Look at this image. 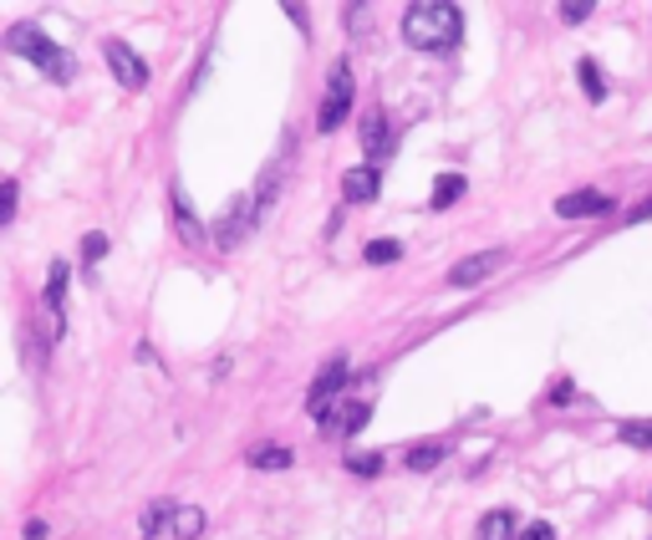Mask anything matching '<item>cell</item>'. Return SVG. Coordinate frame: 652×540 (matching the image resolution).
<instances>
[{
    "instance_id": "6da1fadb",
    "label": "cell",
    "mask_w": 652,
    "mask_h": 540,
    "mask_svg": "<svg viewBox=\"0 0 652 540\" xmlns=\"http://www.w3.org/2000/svg\"><path fill=\"white\" fill-rule=\"evenodd\" d=\"M402 41L413 51H429V56H444L464 41V11L453 0H413L402 11Z\"/></svg>"
},
{
    "instance_id": "7a4b0ae2",
    "label": "cell",
    "mask_w": 652,
    "mask_h": 540,
    "mask_svg": "<svg viewBox=\"0 0 652 540\" xmlns=\"http://www.w3.org/2000/svg\"><path fill=\"white\" fill-rule=\"evenodd\" d=\"M5 51H16V56H26L31 67H41L51 77V82H72V72H77V62H72V51H62L56 41H51L36 21H16L11 31H5Z\"/></svg>"
},
{
    "instance_id": "3957f363",
    "label": "cell",
    "mask_w": 652,
    "mask_h": 540,
    "mask_svg": "<svg viewBox=\"0 0 652 540\" xmlns=\"http://www.w3.org/2000/svg\"><path fill=\"white\" fill-rule=\"evenodd\" d=\"M351 98H357V82H351V67H347V62H336V67H332V77H327V98H321V107H317V128H321V133H336V128L347 123V113H351Z\"/></svg>"
},
{
    "instance_id": "277c9868",
    "label": "cell",
    "mask_w": 652,
    "mask_h": 540,
    "mask_svg": "<svg viewBox=\"0 0 652 540\" xmlns=\"http://www.w3.org/2000/svg\"><path fill=\"white\" fill-rule=\"evenodd\" d=\"M255 224H260V220H255V200H251V194H234V200L219 209V220H215V245H219V250H240V240L251 235Z\"/></svg>"
},
{
    "instance_id": "5b68a950",
    "label": "cell",
    "mask_w": 652,
    "mask_h": 540,
    "mask_svg": "<svg viewBox=\"0 0 652 540\" xmlns=\"http://www.w3.org/2000/svg\"><path fill=\"white\" fill-rule=\"evenodd\" d=\"M351 388V372H347V357H332V362H321V372H317V383H311V393H306V408L311 413H327V408L342 398V393Z\"/></svg>"
},
{
    "instance_id": "8992f818",
    "label": "cell",
    "mask_w": 652,
    "mask_h": 540,
    "mask_svg": "<svg viewBox=\"0 0 652 540\" xmlns=\"http://www.w3.org/2000/svg\"><path fill=\"white\" fill-rule=\"evenodd\" d=\"M102 56H107V72H113L128 92H143V87H149V62H143L128 41H117V36L113 41H102Z\"/></svg>"
},
{
    "instance_id": "52a82bcc",
    "label": "cell",
    "mask_w": 652,
    "mask_h": 540,
    "mask_svg": "<svg viewBox=\"0 0 652 540\" xmlns=\"http://www.w3.org/2000/svg\"><path fill=\"white\" fill-rule=\"evenodd\" d=\"M372 419V403H362V398H351V403H332L327 413H321V434L327 439H351V434H362Z\"/></svg>"
},
{
    "instance_id": "ba28073f",
    "label": "cell",
    "mask_w": 652,
    "mask_h": 540,
    "mask_svg": "<svg viewBox=\"0 0 652 540\" xmlns=\"http://www.w3.org/2000/svg\"><path fill=\"white\" fill-rule=\"evenodd\" d=\"M555 215L561 220H591V215H612V194L602 189H571L555 200Z\"/></svg>"
},
{
    "instance_id": "9c48e42d",
    "label": "cell",
    "mask_w": 652,
    "mask_h": 540,
    "mask_svg": "<svg viewBox=\"0 0 652 540\" xmlns=\"http://www.w3.org/2000/svg\"><path fill=\"white\" fill-rule=\"evenodd\" d=\"M67 260H51L47 270V317H51V337L67 332Z\"/></svg>"
},
{
    "instance_id": "30bf717a",
    "label": "cell",
    "mask_w": 652,
    "mask_h": 540,
    "mask_svg": "<svg viewBox=\"0 0 652 540\" xmlns=\"http://www.w3.org/2000/svg\"><path fill=\"white\" fill-rule=\"evenodd\" d=\"M357 138H362V149H368V164H372V169H378L387 153L398 149V138H393V128H387V113H383V107H372L368 118H362V133H357Z\"/></svg>"
},
{
    "instance_id": "8fae6325",
    "label": "cell",
    "mask_w": 652,
    "mask_h": 540,
    "mask_svg": "<svg viewBox=\"0 0 652 540\" xmlns=\"http://www.w3.org/2000/svg\"><path fill=\"white\" fill-rule=\"evenodd\" d=\"M504 266V250H480V255H469V260H459V266L449 270V286H480V281H489L495 270Z\"/></svg>"
},
{
    "instance_id": "7c38bea8",
    "label": "cell",
    "mask_w": 652,
    "mask_h": 540,
    "mask_svg": "<svg viewBox=\"0 0 652 540\" xmlns=\"http://www.w3.org/2000/svg\"><path fill=\"white\" fill-rule=\"evenodd\" d=\"M378 189H383V173L372 169V164H357V169L342 173V200L347 204H372Z\"/></svg>"
},
{
    "instance_id": "4fadbf2b",
    "label": "cell",
    "mask_w": 652,
    "mask_h": 540,
    "mask_svg": "<svg viewBox=\"0 0 652 540\" xmlns=\"http://www.w3.org/2000/svg\"><path fill=\"white\" fill-rule=\"evenodd\" d=\"M168 200H174V230L184 245H204V224L194 220V204H189L184 184H168Z\"/></svg>"
},
{
    "instance_id": "5bb4252c",
    "label": "cell",
    "mask_w": 652,
    "mask_h": 540,
    "mask_svg": "<svg viewBox=\"0 0 652 540\" xmlns=\"http://www.w3.org/2000/svg\"><path fill=\"white\" fill-rule=\"evenodd\" d=\"M276 194H281V158L276 164H266V173H260V184H255V220H266L270 209H276Z\"/></svg>"
},
{
    "instance_id": "9a60e30c",
    "label": "cell",
    "mask_w": 652,
    "mask_h": 540,
    "mask_svg": "<svg viewBox=\"0 0 652 540\" xmlns=\"http://www.w3.org/2000/svg\"><path fill=\"white\" fill-rule=\"evenodd\" d=\"M474 540H520V520L510 510H489L480 520V530H474Z\"/></svg>"
},
{
    "instance_id": "2e32d148",
    "label": "cell",
    "mask_w": 652,
    "mask_h": 540,
    "mask_svg": "<svg viewBox=\"0 0 652 540\" xmlns=\"http://www.w3.org/2000/svg\"><path fill=\"white\" fill-rule=\"evenodd\" d=\"M464 173H438V184H434V194H429V209H449V204H459L464 200Z\"/></svg>"
},
{
    "instance_id": "e0dca14e",
    "label": "cell",
    "mask_w": 652,
    "mask_h": 540,
    "mask_svg": "<svg viewBox=\"0 0 652 540\" xmlns=\"http://www.w3.org/2000/svg\"><path fill=\"white\" fill-rule=\"evenodd\" d=\"M174 540H194L204 530V510L200 505H174V520H168Z\"/></svg>"
},
{
    "instance_id": "ac0fdd59",
    "label": "cell",
    "mask_w": 652,
    "mask_h": 540,
    "mask_svg": "<svg viewBox=\"0 0 652 540\" xmlns=\"http://www.w3.org/2000/svg\"><path fill=\"white\" fill-rule=\"evenodd\" d=\"M291 464H296V454L281 449V443H260V449H251V470H291Z\"/></svg>"
},
{
    "instance_id": "d6986e66",
    "label": "cell",
    "mask_w": 652,
    "mask_h": 540,
    "mask_svg": "<svg viewBox=\"0 0 652 540\" xmlns=\"http://www.w3.org/2000/svg\"><path fill=\"white\" fill-rule=\"evenodd\" d=\"M576 77H581V92H586V98H591V102H602V98H606L602 67H597L591 56H581V62H576Z\"/></svg>"
},
{
    "instance_id": "ffe728a7",
    "label": "cell",
    "mask_w": 652,
    "mask_h": 540,
    "mask_svg": "<svg viewBox=\"0 0 652 540\" xmlns=\"http://www.w3.org/2000/svg\"><path fill=\"white\" fill-rule=\"evenodd\" d=\"M174 505H179V500H153L149 510H143V536H158V530H168V520H174Z\"/></svg>"
},
{
    "instance_id": "44dd1931",
    "label": "cell",
    "mask_w": 652,
    "mask_h": 540,
    "mask_svg": "<svg viewBox=\"0 0 652 540\" xmlns=\"http://www.w3.org/2000/svg\"><path fill=\"white\" fill-rule=\"evenodd\" d=\"M622 443H632V449H652V419H627L617 428Z\"/></svg>"
},
{
    "instance_id": "7402d4cb",
    "label": "cell",
    "mask_w": 652,
    "mask_h": 540,
    "mask_svg": "<svg viewBox=\"0 0 652 540\" xmlns=\"http://www.w3.org/2000/svg\"><path fill=\"white\" fill-rule=\"evenodd\" d=\"M438 459H444V443H419V449H408V470H438Z\"/></svg>"
},
{
    "instance_id": "603a6c76",
    "label": "cell",
    "mask_w": 652,
    "mask_h": 540,
    "mask_svg": "<svg viewBox=\"0 0 652 540\" xmlns=\"http://www.w3.org/2000/svg\"><path fill=\"white\" fill-rule=\"evenodd\" d=\"M362 255H368V266H393V260L402 255V245L398 240H368V250Z\"/></svg>"
},
{
    "instance_id": "cb8c5ba5",
    "label": "cell",
    "mask_w": 652,
    "mask_h": 540,
    "mask_svg": "<svg viewBox=\"0 0 652 540\" xmlns=\"http://www.w3.org/2000/svg\"><path fill=\"white\" fill-rule=\"evenodd\" d=\"M555 11H561V21H566V26H581V21L591 16V11H597V5H591V0H561V5H555Z\"/></svg>"
},
{
    "instance_id": "d4e9b609",
    "label": "cell",
    "mask_w": 652,
    "mask_h": 540,
    "mask_svg": "<svg viewBox=\"0 0 652 540\" xmlns=\"http://www.w3.org/2000/svg\"><path fill=\"white\" fill-rule=\"evenodd\" d=\"M102 255H107V235H102V230H92V235H82V266H98Z\"/></svg>"
},
{
    "instance_id": "484cf974",
    "label": "cell",
    "mask_w": 652,
    "mask_h": 540,
    "mask_svg": "<svg viewBox=\"0 0 652 540\" xmlns=\"http://www.w3.org/2000/svg\"><path fill=\"white\" fill-rule=\"evenodd\" d=\"M16 200H21V189L5 179V184H0V224H11V215H16Z\"/></svg>"
},
{
    "instance_id": "4316f807",
    "label": "cell",
    "mask_w": 652,
    "mask_h": 540,
    "mask_svg": "<svg viewBox=\"0 0 652 540\" xmlns=\"http://www.w3.org/2000/svg\"><path fill=\"white\" fill-rule=\"evenodd\" d=\"M347 470L351 474H378L383 470V454H347Z\"/></svg>"
},
{
    "instance_id": "83f0119b",
    "label": "cell",
    "mask_w": 652,
    "mask_h": 540,
    "mask_svg": "<svg viewBox=\"0 0 652 540\" xmlns=\"http://www.w3.org/2000/svg\"><path fill=\"white\" fill-rule=\"evenodd\" d=\"M520 540H555V525L536 520V525H530V530H520Z\"/></svg>"
},
{
    "instance_id": "f1b7e54d",
    "label": "cell",
    "mask_w": 652,
    "mask_h": 540,
    "mask_svg": "<svg viewBox=\"0 0 652 540\" xmlns=\"http://www.w3.org/2000/svg\"><path fill=\"white\" fill-rule=\"evenodd\" d=\"M632 224H648L652 220V200H642V204H632V215H627Z\"/></svg>"
},
{
    "instance_id": "f546056e",
    "label": "cell",
    "mask_w": 652,
    "mask_h": 540,
    "mask_svg": "<svg viewBox=\"0 0 652 540\" xmlns=\"http://www.w3.org/2000/svg\"><path fill=\"white\" fill-rule=\"evenodd\" d=\"M26 540H47V525H41V520H26Z\"/></svg>"
},
{
    "instance_id": "4dcf8cb0",
    "label": "cell",
    "mask_w": 652,
    "mask_h": 540,
    "mask_svg": "<svg viewBox=\"0 0 652 540\" xmlns=\"http://www.w3.org/2000/svg\"><path fill=\"white\" fill-rule=\"evenodd\" d=\"M648 505H652V500H648Z\"/></svg>"
}]
</instances>
